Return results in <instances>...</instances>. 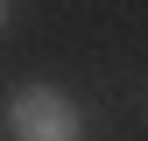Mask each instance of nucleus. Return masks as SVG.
<instances>
[{"instance_id": "f257e3e1", "label": "nucleus", "mask_w": 148, "mask_h": 141, "mask_svg": "<svg viewBox=\"0 0 148 141\" xmlns=\"http://www.w3.org/2000/svg\"><path fill=\"white\" fill-rule=\"evenodd\" d=\"M7 127L21 134V141H71V134H85V120H78V99L57 92V85H21L7 106Z\"/></svg>"}, {"instance_id": "f03ea898", "label": "nucleus", "mask_w": 148, "mask_h": 141, "mask_svg": "<svg viewBox=\"0 0 148 141\" xmlns=\"http://www.w3.org/2000/svg\"><path fill=\"white\" fill-rule=\"evenodd\" d=\"M0 28H7V7H0Z\"/></svg>"}]
</instances>
